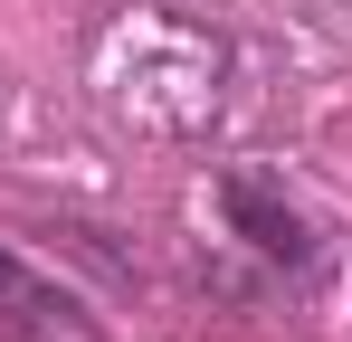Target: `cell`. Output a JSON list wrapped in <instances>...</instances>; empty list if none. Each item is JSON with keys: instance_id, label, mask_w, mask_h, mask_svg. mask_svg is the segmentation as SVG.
<instances>
[{"instance_id": "cell-1", "label": "cell", "mask_w": 352, "mask_h": 342, "mask_svg": "<svg viewBox=\"0 0 352 342\" xmlns=\"http://www.w3.org/2000/svg\"><path fill=\"white\" fill-rule=\"evenodd\" d=\"M86 86L96 105L133 124V133H210L219 105H229V48L210 29H190L172 10L133 0L115 19H96L86 38Z\"/></svg>"}, {"instance_id": "cell-3", "label": "cell", "mask_w": 352, "mask_h": 342, "mask_svg": "<svg viewBox=\"0 0 352 342\" xmlns=\"http://www.w3.org/2000/svg\"><path fill=\"white\" fill-rule=\"evenodd\" d=\"M0 342H105L96 323V304L58 285L38 257H19V247H0Z\"/></svg>"}, {"instance_id": "cell-2", "label": "cell", "mask_w": 352, "mask_h": 342, "mask_svg": "<svg viewBox=\"0 0 352 342\" xmlns=\"http://www.w3.org/2000/svg\"><path fill=\"white\" fill-rule=\"evenodd\" d=\"M219 219H229V238L257 266H276V276H314V266H324V219L295 200L276 171H219Z\"/></svg>"}]
</instances>
